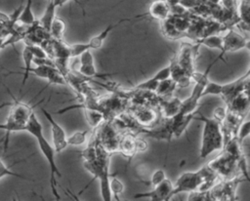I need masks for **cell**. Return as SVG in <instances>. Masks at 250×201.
<instances>
[{
  "instance_id": "obj_12",
  "label": "cell",
  "mask_w": 250,
  "mask_h": 201,
  "mask_svg": "<svg viewBox=\"0 0 250 201\" xmlns=\"http://www.w3.org/2000/svg\"><path fill=\"white\" fill-rule=\"evenodd\" d=\"M127 20L126 19H122L120 20H118L117 22L113 23V24H109L107 25L101 33H99L98 35L92 37L88 42H87V45H88V48L89 50H97V49H100L103 45V43L104 42V40L107 38L108 34L112 31V29L114 27H116L118 24H120L121 22Z\"/></svg>"
},
{
  "instance_id": "obj_3",
  "label": "cell",
  "mask_w": 250,
  "mask_h": 201,
  "mask_svg": "<svg viewBox=\"0 0 250 201\" xmlns=\"http://www.w3.org/2000/svg\"><path fill=\"white\" fill-rule=\"evenodd\" d=\"M219 60V58L217 57L210 64H208L207 68L203 73L199 72H193L191 75V79L194 80L195 85L188 99L181 101V107H180V114H189L196 110L199 100L202 98V92L205 88V85L208 82V76L209 73L213 67V65Z\"/></svg>"
},
{
  "instance_id": "obj_28",
  "label": "cell",
  "mask_w": 250,
  "mask_h": 201,
  "mask_svg": "<svg viewBox=\"0 0 250 201\" xmlns=\"http://www.w3.org/2000/svg\"><path fill=\"white\" fill-rule=\"evenodd\" d=\"M226 115H227V110L225 107H221V106H218L215 108L214 112H213V116L212 118H214L215 120H217L218 122H220L221 124L223 123V121L225 120L226 118Z\"/></svg>"
},
{
  "instance_id": "obj_9",
  "label": "cell",
  "mask_w": 250,
  "mask_h": 201,
  "mask_svg": "<svg viewBox=\"0 0 250 201\" xmlns=\"http://www.w3.org/2000/svg\"><path fill=\"white\" fill-rule=\"evenodd\" d=\"M7 91L14 100V102H12V104H11V111L9 113L8 118L11 120H14L16 122L21 123V124H26L29 116L33 112L34 106L35 105H29V103L22 102L21 100L15 98L13 96V94L10 92L9 88H7Z\"/></svg>"
},
{
  "instance_id": "obj_27",
  "label": "cell",
  "mask_w": 250,
  "mask_h": 201,
  "mask_svg": "<svg viewBox=\"0 0 250 201\" xmlns=\"http://www.w3.org/2000/svg\"><path fill=\"white\" fill-rule=\"evenodd\" d=\"M165 178H166L165 172H164L163 170L159 169V170H156V171L152 174L151 179H150V182H151L152 186H155L156 184H158L159 182H161Z\"/></svg>"
},
{
  "instance_id": "obj_5",
  "label": "cell",
  "mask_w": 250,
  "mask_h": 201,
  "mask_svg": "<svg viewBox=\"0 0 250 201\" xmlns=\"http://www.w3.org/2000/svg\"><path fill=\"white\" fill-rule=\"evenodd\" d=\"M146 149L145 141L138 139L132 134H124L119 138L117 145V153L122 154L129 160L139 151Z\"/></svg>"
},
{
  "instance_id": "obj_25",
  "label": "cell",
  "mask_w": 250,
  "mask_h": 201,
  "mask_svg": "<svg viewBox=\"0 0 250 201\" xmlns=\"http://www.w3.org/2000/svg\"><path fill=\"white\" fill-rule=\"evenodd\" d=\"M250 134V121L248 119H245V121H242L240 125L238 126L237 132H236V140L239 143H242L245 138H247Z\"/></svg>"
},
{
  "instance_id": "obj_7",
  "label": "cell",
  "mask_w": 250,
  "mask_h": 201,
  "mask_svg": "<svg viewBox=\"0 0 250 201\" xmlns=\"http://www.w3.org/2000/svg\"><path fill=\"white\" fill-rule=\"evenodd\" d=\"M173 184L171 181L165 178L161 182L153 186L150 191L136 193L133 198H149L151 201H167L172 198Z\"/></svg>"
},
{
  "instance_id": "obj_32",
  "label": "cell",
  "mask_w": 250,
  "mask_h": 201,
  "mask_svg": "<svg viewBox=\"0 0 250 201\" xmlns=\"http://www.w3.org/2000/svg\"><path fill=\"white\" fill-rule=\"evenodd\" d=\"M124 1H126V0H122V1H120V2H119V3H117V4H120V3H122V2H124ZM117 4H116V5H117Z\"/></svg>"
},
{
  "instance_id": "obj_1",
  "label": "cell",
  "mask_w": 250,
  "mask_h": 201,
  "mask_svg": "<svg viewBox=\"0 0 250 201\" xmlns=\"http://www.w3.org/2000/svg\"><path fill=\"white\" fill-rule=\"evenodd\" d=\"M24 131L29 133L30 135H32L35 138V140L37 141L39 149H40L41 153L43 154V156L45 157V159L49 165V168H50V186H51L52 193L57 200H60L61 196L58 193L57 188H56V185H57L56 177L62 178V174L56 164V159H55L56 151H55L53 145L44 137L43 127L34 112H32L31 115L29 116V118L25 124Z\"/></svg>"
},
{
  "instance_id": "obj_22",
  "label": "cell",
  "mask_w": 250,
  "mask_h": 201,
  "mask_svg": "<svg viewBox=\"0 0 250 201\" xmlns=\"http://www.w3.org/2000/svg\"><path fill=\"white\" fill-rule=\"evenodd\" d=\"M109 190L114 199L117 201L119 200V194L124 190V184L114 175H110L109 177Z\"/></svg>"
},
{
  "instance_id": "obj_18",
  "label": "cell",
  "mask_w": 250,
  "mask_h": 201,
  "mask_svg": "<svg viewBox=\"0 0 250 201\" xmlns=\"http://www.w3.org/2000/svg\"><path fill=\"white\" fill-rule=\"evenodd\" d=\"M85 112V117L90 125V127L94 130H96L104 121H105V116L104 115L103 112L97 109H91V108H84Z\"/></svg>"
},
{
  "instance_id": "obj_4",
  "label": "cell",
  "mask_w": 250,
  "mask_h": 201,
  "mask_svg": "<svg viewBox=\"0 0 250 201\" xmlns=\"http://www.w3.org/2000/svg\"><path fill=\"white\" fill-rule=\"evenodd\" d=\"M249 74H250V70L248 69L245 72V74L235 79L234 81H231L227 84H220L219 96L225 100L227 105H229L231 102V100L236 96H238L241 92L248 89Z\"/></svg>"
},
{
  "instance_id": "obj_17",
  "label": "cell",
  "mask_w": 250,
  "mask_h": 201,
  "mask_svg": "<svg viewBox=\"0 0 250 201\" xmlns=\"http://www.w3.org/2000/svg\"><path fill=\"white\" fill-rule=\"evenodd\" d=\"M169 100H163L162 102V112L164 118H171L179 113L181 107V100L177 98L169 97Z\"/></svg>"
},
{
  "instance_id": "obj_29",
  "label": "cell",
  "mask_w": 250,
  "mask_h": 201,
  "mask_svg": "<svg viewBox=\"0 0 250 201\" xmlns=\"http://www.w3.org/2000/svg\"><path fill=\"white\" fill-rule=\"evenodd\" d=\"M11 104H12V102H10V101L1 102V103H0V110L3 109V108H5V107H7V106H11Z\"/></svg>"
},
{
  "instance_id": "obj_19",
  "label": "cell",
  "mask_w": 250,
  "mask_h": 201,
  "mask_svg": "<svg viewBox=\"0 0 250 201\" xmlns=\"http://www.w3.org/2000/svg\"><path fill=\"white\" fill-rule=\"evenodd\" d=\"M197 44L204 45V46H206L208 48H212V49H218L222 52L223 51V36L209 34L207 36H204L203 38L198 39Z\"/></svg>"
},
{
  "instance_id": "obj_11",
  "label": "cell",
  "mask_w": 250,
  "mask_h": 201,
  "mask_svg": "<svg viewBox=\"0 0 250 201\" xmlns=\"http://www.w3.org/2000/svg\"><path fill=\"white\" fill-rule=\"evenodd\" d=\"M170 14H171L170 6L167 4L166 0H155L149 5L146 13L136 16L134 18H143V17L148 16L151 19L165 20L169 18ZM134 18H132V19H134Z\"/></svg>"
},
{
  "instance_id": "obj_21",
  "label": "cell",
  "mask_w": 250,
  "mask_h": 201,
  "mask_svg": "<svg viewBox=\"0 0 250 201\" xmlns=\"http://www.w3.org/2000/svg\"><path fill=\"white\" fill-rule=\"evenodd\" d=\"M176 85L177 84L175 83V81L172 78H168L166 80L160 81L158 83V86H157V89L155 91V94L158 95L159 97L169 98V97H171V95H172Z\"/></svg>"
},
{
  "instance_id": "obj_16",
  "label": "cell",
  "mask_w": 250,
  "mask_h": 201,
  "mask_svg": "<svg viewBox=\"0 0 250 201\" xmlns=\"http://www.w3.org/2000/svg\"><path fill=\"white\" fill-rule=\"evenodd\" d=\"M17 21L23 25H28V26L36 23L37 20H35L32 12V0H26V3L24 6H22V9L18 17Z\"/></svg>"
},
{
  "instance_id": "obj_20",
  "label": "cell",
  "mask_w": 250,
  "mask_h": 201,
  "mask_svg": "<svg viewBox=\"0 0 250 201\" xmlns=\"http://www.w3.org/2000/svg\"><path fill=\"white\" fill-rule=\"evenodd\" d=\"M65 28H66L65 22L62 19H60L58 17H55L52 23H51V26H50V35H51V37L54 38V39L62 40Z\"/></svg>"
},
{
  "instance_id": "obj_15",
  "label": "cell",
  "mask_w": 250,
  "mask_h": 201,
  "mask_svg": "<svg viewBox=\"0 0 250 201\" xmlns=\"http://www.w3.org/2000/svg\"><path fill=\"white\" fill-rule=\"evenodd\" d=\"M156 112L149 107H140L135 113L136 121L142 126H149L156 120Z\"/></svg>"
},
{
  "instance_id": "obj_8",
  "label": "cell",
  "mask_w": 250,
  "mask_h": 201,
  "mask_svg": "<svg viewBox=\"0 0 250 201\" xmlns=\"http://www.w3.org/2000/svg\"><path fill=\"white\" fill-rule=\"evenodd\" d=\"M78 62H79L78 68H77V70H74V71L79 73L80 75H82L86 79L93 78V77L105 78L106 76L111 75V73H100V72H98V70L95 66L94 57H93V54H92L91 50H87V51L83 52L79 56Z\"/></svg>"
},
{
  "instance_id": "obj_31",
  "label": "cell",
  "mask_w": 250,
  "mask_h": 201,
  "mask_svg": "<svg viewBox=\"0 0 250 201\" xmlns=\"http://www.w3.org/2000/svg\"><path fill=\"white\" fill-rule=\"evenodd\" d=\"M2 141H3V142H4V137H2V138H0V143H1V142H2Z\"/></svg>"
},
{
  "instance_id": "obj_13",
  "label": "cell",
  "mask_w": 250,
  "mask_h": 201,
  "mask_svg": "<svg viewBox=\"0 0 250 201\" xmlns=\"http://www.w3.org/2000/svg\"><path fill=\"white\" fill-rule=\"evenodd\" d=\"M33 55L30 51V49L28 48V46L25 44L24 45V48L22 50V60H23V66L21 67V69L23 70L21 72L22 74V81H21V87L20 89V91L21 92L23 86L25 85L26 83V80L28 79L30 73H31V69H32V63H33Z\"/></svg>"
},
{
  "instance_id": "obj_30",
  "label": "cell",
  "mask_w": 250,
  "mask_h": 201,
  "mask_svg": "<svg viewBox=\"0 0 250 201\" xmlns=\"http://www.w3.org/2000/svg\"><path fill=\"white\" fill-rule=\"evenodd\" d=\"M2 43H3V41H2V40H0V50H1V49H3V47H2Z\"/></svg>"
},
{
  "instance_id": "obj_6",
  "label": "cell",
  "mask_w": 250,
  "mask_h": 201,
  "mask_svg": "<svg viewBox=\"0 0 250 201\" xmlns=\"http://www.w3.org/2000/svg\"><path fill=\"white\" fill-rule=\"evenodd\" d=\"M42 113L48 120L50 127H51V134H52V141H53V147L56 151V153L62 152L64 150L68 143H67V136L65 134V131L63 128L54 119L53 115L44 107H40Z\"/></svg>"
},
{
  "instance_id": "obj_24",
  "label": "cell",
  "mask_w": 250,
  "mask_h": 201,
  "mask_svg": "<svg viewBox=\"0 0 250 201\" xmlns=\"http://www.w3.org/2000/svg\"><path fill=\"white\" fill-rule=\"evenodd\" d=\"M89 130L79 131L72 134L70 137H67V143L71 145H80L86 141L87 135L89 134Z\"/></svg>"
},
{
  "instance_id": "obj_14",
  "label": "cell",
  "mask_w": 250,
  "mask_h": 201,
  "mask_svg": "<svg viewBox=\"0 0 250 201\" xmlns=\"http://www.w3.org/2000/svg\"><path fill=\"white\" fill-rule=\"evenodd\" d=\"M56 8H57V6L55 5L54 0H49L48 4H47V7L44 11V14L40 18V20H37L39 25L42 28H44L46 31H48L49 33H50L51 23H52L54 18L56 17Z\"/></svg>"
},
{
  "instance_id": "obj_2",
  "label": "cell",
  "mask_w": 250,
  "mask_h": 201,
  "mask_svg": "<svg viewBox=\"0 0 250 201\" xmlns=\"http://www.w3.org/2000/svg\"><path fill=\"white\" fill-rule=\"evenodd\" d=\"M195 120H200L204 123L202 131V139L200 145V158L208 157L212 152L223 149L224 135L222 124L214 118L204 116L199 110L194 115Z\"/></svg>"
},
{
  "instance_id": "obj_10",
  "label": "cell",
  "mask_w": 250,
  "mask_h": 201,
  "mask_svg": "<svg viewBox=\"0 0 250 201\" xmlns=\"http://www.w3.org/2000/svg\"><path fill=\"white\" fill-rule=\"evenodd\" d=\"M249 40L241 36L234 30H229L228 33L223 36V51L218 56L219 60H224V56L229 52H236L242 48H248Z\"/></svg>"
},
{
  "instance_id": "obj_26",
  "label": "cell",
  "mask_w": 250,
  "mask_h": 201,
  "mask_svg": "<svg viewBox=\"0 0 250 201\" xmlns=\"http://www.w3.org/2000/svg\"><path fill=\"white\" fill-rule=\"evenodd\" d=\"M170 76H171V67H170V64H168L167 66L159 69L152 77H154L157 81L160 82V81L170 78Z\"/></svg>"
},
{
  "instance_id": "obj_23",
  "label": "cell",
  "mask_w": 250,
  "mask_h": 201,
  "mask_svg": "<svg viewBox=\"0 0 250 201\" xmlns=\"http://www.w3.org/2000/svg\"><path fill=\"white\" fill-rule=\"evenodd\" d=\"M159 81H157L154 77H150L147 80H145L144 82H141L139 84H137L134 89L137 91H144V92H154L157 89Z\"/></svg>"
}]
</instances>
